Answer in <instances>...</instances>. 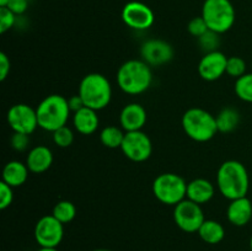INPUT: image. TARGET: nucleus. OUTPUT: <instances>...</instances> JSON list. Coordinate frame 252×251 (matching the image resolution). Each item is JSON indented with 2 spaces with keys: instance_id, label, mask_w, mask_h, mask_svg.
Returning <instances> with one entry per match:
<instances>
[{
  "instance_id": "4c0bfd02",
  "label": "nucleus",
  "mask_w": 252,
  "mask_h": 251,
  "mask_svg": "<svg viewBox=\"0 0 252 251\" xmlns=\"http://www.w3.org/2000/svg\"><path fill=\"white\" fill-rule=\"evenodd\" d=\"M93 251H110V250H107V249H96V250H93Z\"/></svg>"
},
{
  "instance_id": "aec40b11",
  "label": "nucleus",
  "mask_w": 252,
  "mask_h": 251,
  "mask_svg": "<svg viewBox=\"0 0 252 251\" xmlns=\"http://www.w3.org/2000/svg\"><path fill=\"white\" fill-rule=\"evenodd\" d=\"M29 167L26 164L17 160H11L2 169V180L5 184L14 187L22 186L29 177Z\"/></svg>"
},
{
  "instance_id": "7ed1b4c3",
  "label": "nucleus",
  "mask_w": 252,
  "mask_h": 251,
  "mask_svg": "<svg viewBox=\"0 0 252 251\" xmlns=\"http://www.w3.org/2000/svg\"><path fill=\"white\" fill-rule=\"evenodd\" d=\"M38 127L47 132L59 129L66 126L70 115V108L68 105V98L62 95H49L39 102L36 108Z\"/></svg>"
},
{
  "instance_id": "58836bf2",
  "label": "nucleus",
  "mask_w": 252,
  "mask_h": 251,
  "mask_svg": "<svg viewBox=\"0 0 252 251\" xmlns=\"http://www.w3.org/2000/svg\"><path fill=\"white\" fill-rule=\"evenodd\" d=\"M250 249H251V251H252V236H251V239H250Z\"/></svg>"
},
{
  "instance_id": "dca6fc26",
  "label": "nucleus",
  "mask_w": 252,
  "mask_h": 251,
  "mask_svg": "<svg viewBox=\"0 0 252 251\" xmlns=\"http://www.w3.org/2000/svg\"><path fill=\"white\" fill-rule=\"evenodd\" d=\"M228 220L235 226H244L252 218V203L248 197H241L230 201L226 209Z\"/></svg>"
},
{
  "instance_id": "20e7f679",
  "label": "nucleus",
  "mask_w": 252,
  "mask_h": 251,
  "mask_svg": "<svg viewBox=\"0 0 252 251\" xmlns=\"http://www.w3.org/2000/svg\"><path fill=\"white\" fill-rule=\"evenodd\" d=\"M79 95L83 98L85 107L100 111L110 105L112 86L105 75L90 73L81 79L79 84Z\"/></svg>"
},
{
  "instance_id": "72a5a7b5",
  "label": "nucleus",
  "mask_w": 252,
  "mask_h": 251,
  "mask_svg": "<svg viewBox=\"0 0 252 251\" xmlns=\"http://www.w3.org/2000/svg\"><path fill=\"white\" fill-rule=\"evenodd\" d=\"M10 69H11V63H10L9 57L4 52H1L0 53V80L4 81L7 78Z\"/></svg>"
},
{
  "instance_id": "c9c22d12",
  "label": "nucleus",
  "mask_w": 252,
  "mask_h": 251,
  "mask_svg": "<svg viewBox=\"0 0 252 251\" xmlns=\"http://www.w3.org/2000/svg\"><path fill=\"white\" fill-rule=\"evenodd\" d=\"M37 251H58V250H57V248H41Z\"/></svg>"
},
{
  "instance_id": "cd10ccee",
  "label": "nucleus",
  "mask_w": 252,
  "mask_h": 251,
  "mask_svg": "<svg viewBox=\"0 0 252 251\" xmlns=\"http://www.w3.org/2000/svg\"><path fill=\"white\" fill-rule=\"evenodd\" d=\"M198 41H199V44H201L202 49L206 51V53H208V52L218 51L217 48H218L219 46V34L216 33V32L208 30L203 36L199 37Z\"/></svg>"
},
{
  "instance_id": "473e14b6",
  "label": "nucleus",
  "mask_w": 252,
  "mask_h": 251,
  "mask_svg": "<svg viewBox=\"0 0 252 251\" xmlns=\"http://www.w3.org/2000/svg\"><path fill=\"white\" fill-rule=\"evenodd\" d=\"M6 7H9L15 15H22L29 7V0H10Z\"/></svg>"
},
{
  "instance_id": "a878e982",
  "label": "nucleus",
  "mask_w": 252,
  "mask_h": 251,
  "mask_svg": "<svg viewBox=\"0 0 252 251\" xmlns=\"http://www.w3.org/2000/svg\"><path fill=\"white\" fill-rule=\"evenodd\" d=\"M225 73L231 78H241L246 74V62L241 57H229Z\"/></svg>"
},
{
  "instance_id": "2eb2a0df",
  "label": "nucleus",
  "mask_w": 252,
  "mask_h": 251,
  "mask_svg": "<svg viewBox=\"0 0 252 251\" xmlns=\"http://www.w3.org/2000/svg\"><path fill=\"white\" fill-rule=\"evenodd\" d=\"M147 111L140 103L132 102L122 108L120 115V123L126 132L142 130L147 123Z\"/></svg>"
},
{
  "instance_id": "f3484780",
  "label": "nucleus",
  "mask_w": 252,
  "mask_h": 251,
  "mask_svg": "<svg viewBox=\"0 0 252 251\" xmlns=\"http://www.w3.org/2000/svg\"><path fill=\"white\" fill-rule=\"evenodd\" d=\"M53 164V153L48 147L38 145L30 150L26 157V165L30 172L42 174L46 172Z\"/></svg>"
},
{
  "instance_id": "5701e85b",
  "label": "nucleus",
  "mask_w": 252,
  "mask_h": 251,
  "mask_svg": "<svg viewBox=\"0 0 252 251\" xmlns=\"http://www.w3.org/2000/svg\"><path fill=\"white\" fill-rule=\"evenodd\" d=\"M125 135L126 133H123L121 128L116 126H107L101 130L100 140L108 149H116V148H121Z\"/></svg>"
},
{
  "instance_id": "f704fd0d",
  "label": "nucleus",
  "mask_w": 252,
  "mask_h": 251,
  "mask_svg": "<svg viewBox=\"0 0 252 251\" xmlns=\"http://www.w3.org/2000/svg\"><path fill=\"white\" fill-rule=\"evenodd\" d=\"M68 105H69V108H70L71 112H76V111L81 110L83 107H85V105H84V101L83 98H81V96L79 95H73L71 97L68 98Z\"/></svg>"
},
{
  "instance_id": "2f4dec72",
  "label": "nucleus",
  "mask_w": 252,
  "mask_h": 251,
  "mask_svg": "<svg viewBox=\"0 0 252 251\" xmlns=\"http://www.w3.org/2000/svg\"><path fill=\"white\" fill-rule=\"evenodd\" d=\"M10 143H11V147L14 148L16 152H24V150H26L27 148H29L30 137L29 134L14 132L11 139H10Z\"/></svg>"
},
{
  "instance_id": "f257e3e1",
  "label": "nucleus",
  "mask_w": 252,
  "mask_h": 251,
  "mask_svg": "<svg viewBox=\"0 0 252 251\" xmlns=\"http://www.w3.org/2000/svg\"><path fill=\"white\" fill-rule=\"evenodd\" d=\"M217 186L223 197L229 201L245 197L250 187L248 170L238 160H226L219 166Z\"/></svg>"
},
{
  "instance_id": "9b49d317",
  "label": "nucleus",
  "mask_w": 252,
  "mask_h": 251,
  "mask_svg": "<svg viewBox=\"0 0 252 251\" xmlns=\"http://www.w3.org/2000/svg\"><path fill=\"white\" fill-rule=\"evenodd\" d=\"M7 123L16 133L31 135L38 127L37 112L34 108L26 103H16L7 111Z\"/></svg>"
},
{
  "instance_id": "7c9ffc66",
  "label": "nucleus",
  "mask_w": 252,
  "mask_h": 251,
  "mask_svg": "<svg viewBox=\"0 0 252 251\" xmlns=\"http://www.w3.org/2000/svg\"><path fill=\"white\" fill-rule=\"evenodd\" d=\"M14 201V192L12 187L5 184L4 181L0 182V209H6L11 206Z\"/></svg>"
},
{
  "instance_id": "4be33fe9",
  "label": "nucleus",
  "mask_w": 252,
  "mask_h": 251,
  "mask_svg": "<svg viewBox=\"0 0 252 251\" xmlns=\"http://www.w3.org/2000/svg\"><path fill=\"white\" fill-rule=\"evenodd\" d=\"M217 120V127H218V132L221 133H230L236 129L240 122V115L235 108L225 107L218 113L216 117Z\"/></svg>"
},
{
  "instance_id": "c85d7f7f",
  "label": "nucleus",
  "mask_w": 252,
  "mask_h": 251,
  "mask_svg": "<svg viewBox=\"0 0 252 251\" xmlns=\"http://www.w3.org/2000/svg\"><path fill=\"white\" fill-rule=\"evenodd\" d=\"M16 24V15L6 6H0V32L5 33Z\"/></svg>"
},
{
  "instance_id": "412c9836",
  "label": "nucleus",
  "mask_w": 252,
  "mask_h": 251,
  "mask_svg": "<svg viewBox=\"0 0 252 251\" xmlns=\"http://www.w3.org/2000/svg\"><path fill=\"white\" fill-rule=\"evenodd\" d=\"M198 234L204 243L216 245L224 239L225 229L219 221L213 220V219H206L199 228Z\"/></svg>"
},
{
  "instance_id": "39448f33",
  "label": "nucleus",
  "mask_w": 252,
  "mask_h": 251,
  "mask_svg": "<svg viewBox=\"0 0 252 251\" xmlns=\"http://www.w3.org/2000/svg\"><path fill=\"white\" fill-rule=\"evenodd\" d=\"M185 133L198 143L213 139L218 133L216 116L199 107H192L184 113L181 120Z\"/></svg>"
},
{
  "instance_id": "f8f14e48",
  "label": "nucleus",
  "mask_w": 252,
  "mask_h": 251,
  "mask_svg": "<svg viewBox=\"0 0 252 251\" xmlns=\"http://www.w3.org/2000/svg\"><path fill=\"white\" fill-rule=\"evenodd\" d=\"M122 20L128 27L135 31H144L154 24V12L148 5L140 1H130L122 10Z\"/></svg>"
},
{
  "instance_id": "a211bd4d",
  "label": "nucleus",
  "mask_w": 252,
  "mask_h": 251,
  "mask_svg": "<svg viewBox=\"0 0 252 251\" xmlns=\"http://www.w3.org/2000/svg\"><path fill=\"white\" fill-rule=\"evenodd\" d=\"M97 111L89 107H83L81 110L74 112L73 116V126L80 134L90 135L95 133L98 128Z\"/></svg>"
},
{
  "instance_id": "393cba45",
  "label": "nucleus",
  "mask_w": 252,
  "mask_h": 251,
  "mask_svg": "<svg viewBox=\"0 0 252 251\" xmlns=\"http://www.w3.org/2000/svg\"><path fill=\"white\" fill-rule=\"evenodd\" d=\"M235 93L240 100L252 103V73H246L236 79Z\"/></svg>"
},
{
  "instance_id": "c756f323",
  "label": "nucleus",
  "mask_w": 252,
  "mask_h": 251,
  "mask_svg": "<svg viewBox=\"0 0 252 251\" xmlns=\"http://www.w3.org/2000/svg\"><path fill=\"white\" fill-rule=\"evenodd\" d=\"M187 30H189V33L193 37H197L199 38L201 36H203L207 31H208V26H207L206 21L202 16L194 17L191 21L189 22V26H187Z\"/></svg>"
},
{
  "instance_id": "ddd939ff",
  "label": "nucleus",
  "mask_w": 252,
  "mask_h": 251,
  "mask_svg": "<svg viewBox=\"0 0 252 251\" xmlns=\"http://www.w3.org/2000/svg\"><path fill=\"white\" fill-rule=\"evenodd\" d=\"M142 59L150 66H160L174 58V48L162 39H148L140 47Z\"/></svg>"
},
{
  "instance_id": "6ab92c4d",
  "label": "nucleus",
  "mask_w": 252,
  "mask_h": 251,
  "mask_svg": "<svg viewBox=\"0 0 252 251\" xmlns=\"http://www.w3.org/2000/svg\"><path fill=\"white\" fill-rule=\"evenodd\" d=\"M216 193L213 184L206 179H194L187 184L186 198L197 204H204L211 201Z\"/></svg>"
},
{
  "instance_id": "4468645a",
  "label": "nucleus",
  "mask_w": 252,
  "mask_h": 251,
  "mask_svg": "<svg viewBox=\"0 0 252 251\" xmlns=\"http://www.w3.org/2000/svg\"><path fill=\"white\" fill-rule=\"evenodd\" d=\"M225 54L220 51L208 52L202 57L198 64V74L203 80L216 81L220 79L226 71Z\"/></svg>"
},
{
  "instance_id": "1a4fd4ad",
  "label": "nucleus",
  "mask_w": 252,
  "mask_h": 251,
  "mask_svg": "<svg viewBox=\"0 0 252 251\" xmlns=\"http://www.w3.org/2000/svg\"><path fill=\"white\" fill-rule=\"evenodd\" d=\"M121 150L126 157L134 162H143L150 157L153 144L150 138L143 130L126 132Z\"/></svg>"
},
{
  "instance_id": "b1692460",
  "label": "nucleus",
  "mask_w": 252,
  "mask_h": 251,
  "mask_svg": "<svg viewBox=\"0 0 252 251\" xmlns=\"http://www.w3.org/2000/svg\"><path fill=\"white\" fill-rule=\"evenodd\" d=\"M52 216L56 217L61 223L66 224L70 223L76 216V208L74 203L70 201H59L58 203L54 206Z\"/></svg>"
},
{
  "instance_id": "6e6552de",
  "label": "nucleus",
  "mask_w": 252,
  "mask_h": 251,
  "mask_svg": "<svg viewBox=\"0 0 252 251\" xmlns=\"http://www.w3.org/2000/svg\"><path fill=\"white\" fill-rule=\"evenodd\" d=\"M174 220L176 225L186 233H198L199 228L206 220L201 204L185 198L174 208Z\"/></svg>"
},
{
  "instance_id": "423d86ee",
  "label": "nucleus",
  "mask_w": 252,
  "mask_h": 251,
  "mask_svg": "<svg viewBox=\"0 0 252 251\" xmlns=\"http://www.w3.org/2000/svg\"><path fill=\"white\" fill-rule=\"evenodd\" d=\"M202 17L211 31L221 34L233 27L236 14L230 0H204Z\"/></svg>"
},
{
  "instance_id": "0eeeda50",
  "label": "nucleus",
  "mask_w": 252,
  "mask_h": 251,
  "mask_svg": "<svg viewBox=\"0 0 252 251\" xmlns=\"http://www.w3.org/2000/svg\"><path fill=\"white\" fill-rule=\"evenodd\" d=\"M153 193L161 203L176 206L186 198L187 184L180 175L165 172L159 175L153 182Z\"/></svg>"
},
{
  "instance_id": "f03ea898",
  "label": "nucleus",
  "mask_w": 252,
  "mask_h": 251,
  "mask_svg": "<svg viewBox=\"0 0 252 251\" xmlns=\"http://www.w3.org/2000/svg\"><path fill=\"white\" fill-rule=\"evenodd\" d=\"M153 73L149 64L143 59H130L125 62L117 71V84L128 95H140L150 88Z\"/></svg>"
},
{
  "instance_id": "e433bc0d",
  "label": "nucleus",
  "mask_w": 252,
  "mask_h": 251,
  "mask_svg": "<svg viewBox=\"0 0 252 251\" xmlns=\"http://www.w3.org/2000/svg\"><path fill=\"white\" fill-rule=\"evenodd\" d=\"M10 0H0V6H6Z\"/></svg>"
},
{
  "instance_id": "9d476101",
  "label": "nucleus",
  "mask_w": 252,
  "mask_h": 251,
  "mask_svg": "<svg viewBox=\"0 0 252 251\" xmlns=\"http://www.w3.org/2000/svg\"><path fill=\"white\" fill-rule=\"evenodd\" d=\"M64 224L56 217L44 216L34 226V239L41 248H57L64 236Z\"/></svg>"
},
{
  "instance_id": "bb28decb",
  "label": "nucleus",
  "mask_w": 252,
  "mask_h": 251,
  "mask_svg": "<svg viewBox=\"0 0 252 251\" xmlns=\"http://www.w3.org/2000/svg\"><path fill=\"white\" fill-rule=\"evenodd\" d=\"M53 142L59 148H69L74 142V133L68 126L61 127L53 132Z\"/></svg>"
}]
</instances>
